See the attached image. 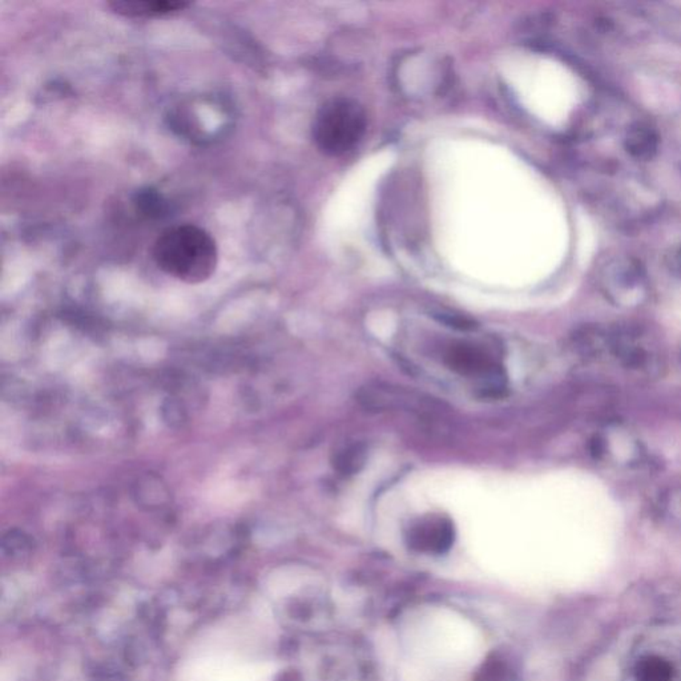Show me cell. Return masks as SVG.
I'll return each mask as SVG.
<instances>
[{"mask_svg":"<svg viewBox=\"0 0 681 681\" xmlns=\"http://www.w3.org/2000/svg\"><path fill=\"white\" fill-rule=\"evenodd\" d=\"M152 258L170 277L196 285L215 275L219 249L210 233L198 225H176L156 238Z\"/></svg>","mask_w":681,"mask_h":681,"instance_id":"obj_1","label":"cell"},{"mask_svg":"<svg viewBox=\"0 0 681 681\" xmlns=\"http://www.w3.org/2000/svg\"><path fill=\"white\" fill-rule=\"evenodd\" d=\"M366 122L360 102L349 98L330 99L316 113L313 141L325 155H345L364 138Z\"/></svg>","mask_w":681,"mask_h":681,"instance_id":"obj_2","label":"cell"},{"mask_svg":"<svg viewBox=\"0 0 681 681\" xmlns=\"http://www.w3.org/2000/svg\"><path fill=\"white\" fill-rule=\"evenodd\" d=\"M357 401L369 412H402L434 414L443 412L444 404L435 398L386 382H370L357 393Z\"/></svg>","mask_w":681,"mask_h":681,"instance_id":"obj_3","label":"cell"},{"mask_svg":"<svg viewBox=\"0 0 681 681\" xmlns=\"http://www.w3.org/2000/svg\"><path fill=\"white\" fill-rule=\"evenodd\" d=\"M449 366L467 377L486 381L492 394L503 389V372L480 346L470 344L454 345L447 353Z\"/></svg>","mask_w":681,"mask_h":681,"instance_id":"obj_4","label":"cell"},{"mask_svg":"<svg viewBox=\"0 0 681 681\" xmlns=\"http://www.w3.org/2000/svg\"><path fill=\"white\" fill-rule=\"evenodd\" d=\"M454 524L440 514L427 515L415 520L407 531L406 540L413 550L442 554L454 541Z\"/></svg>","mask_w":681,"mask_h":681,"instance_id":"obj_5","label":"cell"},{"mask_svg":"<svg viewBox=\"0 0 681 681\" xmlns=\"http://www.w3.org/2000/svg\"><path fill=\"white\" fill-rule=\"evenodd\" d=\"M111 10L125 18H158V16L170 15L180 13L190 3L170 2V0H115L108 3Z\"/></svg>","mask_w":681,"mask_h":681,"instance_id":"obj_6","label":"cell"},{"mask_svg":"<svg viewBox=\"0 0 681 681\" xmlns=\"http://www.w3.org/2000/svg\"><path fill=\"white\" fill-rule=\"evenodd\" d=\"M366 444L362 442H344L338 444L337 449L332 454V466L338 474L344 477H352L358 474L367 462Z\"/></svg>","mask_w":681,"mask_h":681,"instance_id":"obj_7","label":"cell"},{"mask_svg":"<svg viewBox=\"0 0 681 681\" xmlns=\"http://www.w3.org/2000/svg\"><path fill=\"white\" fill-rule=\"evenodd\" d=\"M637 681H672L674 669L671 664L659 657H647L637 664Z\"/></svg>","mask_w":681,"mask_h":681,"instance_id":"obj_8","label":"cell"},{"mask_svg":"<svg viewBox=\"0 0 681 681\" xmlns=\"http://www.w3.org/2000/svg\"><path fill=\"white\" fill-rule=\"evenodd\" d=\"M437 318L444 322V324L449 325V326L455 327V329L472 330L477 327L475 321L463 317V316L454 315V313H438Z\"/></svg>","mask_w":681,"mask_h":681,"instance_id":"obj_9","label":"cell"}]
</instances>
